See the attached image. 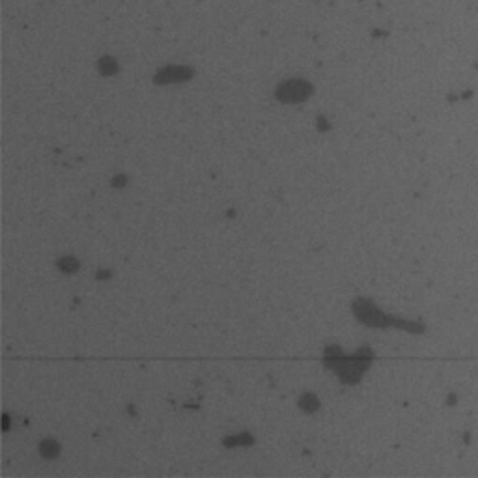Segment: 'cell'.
<instances>
[{"instance_id":"1","label":"cell","mask_w":478,"mask_h":478,"mask_svg":"<svg viewBox=\"0 0 478 478\" xmlns=\"http://www.w3.org/2000/svg\"><path fill=\"white\" fill-rule=\"evenodd\" d=\"M310 94V86H306L303 80H290L282 86V90L278 92L280 99L284 101H303Z\"/></svg>"}]
</instances>
